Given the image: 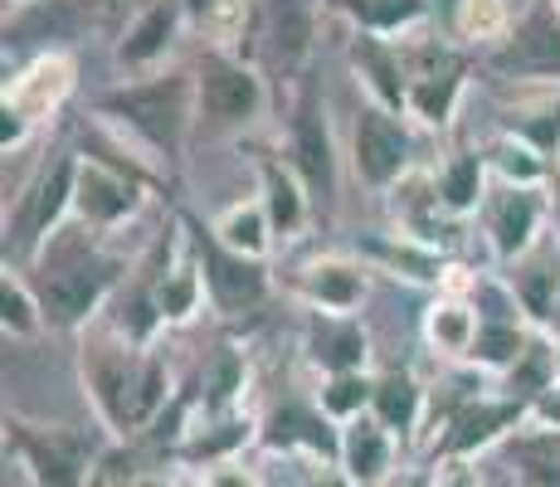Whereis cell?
I'll return each mask as SVG.
<instances>
[{
  "label": "cell",
  "mask_w": 560,
  "mask_h": 487,
  "mask_svg": "<svg viewBox=\"0 0 560 487\" xmlns=\"http://www.w3.org/2000/svg\"><path fill=\"white\" fill-rule=\"evenodd\" d=\"M546 415H551V419H560V399H546Z\"/></svg>",
  "instance_id": "33"
},
{
  "label": "cell",
  "mask_w": 560,
  "mask_h": 487,
  "mask_svg": "<svg viewBox=\"0 0 560 487\" xmlns=\"http://www.w3.org/2000/svg\"><path fill=\"white\" fill-rule=\"evenodd\" d=\"M25 453L35 463L39 483L45 487H79V473H83V439H69V434H25Z\"/></svg>",
  "instance_id": "2"
},
{
  "label": "cell",
  "mask_w": 560,
  "mask_h": 487,
  "mask_svg": "<svg viewBox=\"0 0 560 487\" xmlns=\"http://www.w3.org/2000/svg\"><path fill=\"white\" fill-rule=\"evenodd\" d=\"M312 288H317V298H327V302H351V298H357V278L341 274V268H327V274H322Z\"/></svg>",
  "instance_id": "21"
},
{
  "label": "cell",
  "mask_w": 560,
  "mask_h": 487,
  "mask_svg": "<svg viewBox=\"0 0 560 487\" xmlns=\"http://www.w3.org/2000/svg\"><path fill=\"white\" fill-rule=\"evenodd\" d=\"M63 195H69V166H54V176L45 181V186H39L35 205H30V214H25V234L39 230L45 220H54V210L63 205Z\"/></svg>",
  "instance_id": "13"
},
{
  "label": "cell",
  "mask_w": 560,
  "mask_h": 487,
  "mask_svg": "<svg viewBox=\"0 0 560 487\" xmlns=\"http://www.w3.org/2000/svg\"><path fill=\"white\" fill-rule=\"evenodd\" d=\"M532 200H526V195H512L508 205H502L498 210V244L502 248H516L526 240V230H532Z\"/></svg>",
  "instance_id": "14"
},
{
  "label": "cell",
  "mask_w": 560,
  "mask_h": 487,
  "mask_svg": "<svg viewBox=\"0 0 560 487\" xmlns=\"http://www.w3.org/2000/svg\"><path fill=\"white\" fill-rule=\"evenodd\" d=\"M127 200H132V195L117 190L113 181H103V176H89V186H83V205H89L93 214H122Z\"/></svg>",
  "instance_id": "16"
},
{
  "label": "cell",
  "mask_w": 560,
  "mask_h": 487,
  "mask_svg": "<svg viewBox=\"0 0 560 487\" xmlns=\"http://www.w3.org/2000/svg\"><path fill=\"white\" fill-rule=\"evenodd\" d=\"M375 405H381V419L395 429H405L409 419H415V385L405 381V375H390L381 390H375Z\"/></svg>",
  "instance_id": "12"
},
{
  "label": "cell",
  "mask_w": 560,
  "mask_h": 487,
  "mask_svg": "<svg viewBox=\"0 0 560 487\" xmlns=\"http://www.w3.org/2000/svg\"><path fill=\"white\" fill-rule=\"evenodd\" d=\"M444 195L454 205H468L472 195H478V161H458V166L448 171V181H444Z\"/></svg>",
  "instance_id": "20"
},
{
  "label": "cell",
  "mask_w": 560,
  "mask_h": 487,
  "mask_svg": "<svg viewBox=\"0 0 560 487\" xmlns=\"http://www.w3.org/2000/svg\"><path fill=\"white\" fill-rule=\"evenodd\" d=\"M186 302H190V283H176V288L166 292V312H180Z\"/></svg>",
  "instance_id": "30"
},
{
  "label": "cell",
  "mask_w": 560,
  "mask_h": 487,
  "mask_svg": "<svg viewBox=\"0 0 560 487\" xmlns=\"http://www.w3.org/2000/svg\"><path fill=\"white\" fill-rule=\"evenodd\" d=\"M268 439H273V443H307V449H317L322 459H331V453H337V439L322 429V419L303 415V409H278Z\"/></svg>",
  "instance_id": "7"
},
{
  "label": "cell",
  "mask_w": 560,
  "mask_h": 487,
  "mask_svg": "<svg viewBox=\"0 0 560 487\" xmlns=\"http://www.w3.org/2000/svg\"><path fill=\"white\" fill-rule=\"evenodd\" d=\"M312 487H351V483L337 478V473H322V478H312Z\"/></svg>",
  "instance_id": "32"
},
{
  "label": "cell",
  "mask_w": 560,
  "mask_h": 487,
  "mask_svg": "<svg viewBox=\"0 0 560 487\" xmlns=\"http://www.w3.org/2000/svg\"><path fill=\"white\" fill-rule=\"evenodd\" d=\"M93 292H98V274H93V268H73V274L49 278V308H54V317L73 322L93 302Z\"/></svg>",
  "instance_id": "8"
},
{
  "label": "cell",
  "mask_w": 560,
  "mask_h": 487,
  "mask_svg": "<svg viewBox=\"0 0 560 487\" xmlns=\"http://www.w3.org/2000/svg\"><path fill=\"white\" fill-rule=\"evenodd\" d=\"M512 419H516V409H512V405L472 409V415H463V419H458V429H454V434H448V443H444V449H448V453H468L472 443L492 439V434H498L502 425H512Z\"/></svg>",
  "instance_id": "10"
},
{
  "label": "cell",
  "mask_w": 560,
  "mask_h": 487,
  "mask_svg": "<svg viewBox=\"0 0 560 487\" xmlns=\"http://www.w3.org/2000/svg\"><path fill=\"white\" fill-rule=\"evenodd\" d=\"M205 258H210V283L220 292L224 308H244V302L258 298V268L254 264H234V258H224L220 248H205Z\"/></svg>",
  "instance_id": "6"
},
{
  "label": "cell",
  "mask_w": 560,
  "mask_h": 487,
  "mask_svg": "<svg viewBox=\"0 0 560 487\" xmlns=\"http://www.w3.org/2000/svg\"><path fill=\"white\" fill-rule=\"evenodd\" d=\"M293 214H298V200H293V190H288L283 181L273 176V220H278V224H293Z\"/></svg>",
  "instance_id": "26"
},
{
  "label": "cell",
  "mask_w": 560,
  "mask_h": 487,
  "mask_svg": "<svg viewBox=\"0 0 560 487\" xmlns=\"http://www.w3.org/2000/svg\"><path fill=\"white\" fill-rule=\"evenodd\" d=\"M385 459H390V449H385V434L375 425H357L347 434V463H351V478L361 483H375L385 473Z\"/></svg>",
  "instance_id": "9"
},
{
  "label": "cell",
  "mask_w": 560,
  "mask_h": 487,
  "mask_svg": "<svg viewBox=\"0 0 560 487\" xmlns=\"http://www.w3.org/2000/svg\"><path fill=\"white\" fill-rule=\"evenodd\" d=\"M512 459L522 463L526 478H532V483H541V487H560V439H532V443H516Z\"/></svg>",
  "instance_id": "11"
},
{
  "label": "cell",
  "mask_w": 560,
  "mask_h": 487,
  "mask_svg": "<svg viewBox=\"0 0 560 487\" xmlns=\"http://www.w3.org/2000/svg\"><path fill=\"white\" fill-rule=\"evenodd\" d=\"M254 79L240 69H224V63H210V73H205V107H210L214 117H244L254 107Z\"/></svg>",
  "instance_id": "5"
},
{
  "label": "cell",
  "mask_w": 560,
  "mask_h": 487,
  "mask_svg": "<svg viewBox=\"0 0 560 487\" xmlns=\"http://www.w3.org/2000/svg\"><path fill=\"white\" fill-rule=\"evenodd\" d=\"M502 69H516V73H560V25L551 15H532L516 39L498 54Z\"/></svg>",
  "instance_id": "1"
},
{
  "label": "cell",
  "mask_w": 560,
  "mask_h": 487,
  "mask_svg": "<svg viewBox=\"0 0 560 487\" xmlns=\"http://www.w3.org/2000/svg\"><path fill=\"white\" fill-rule=\"evenodd\" d=\"M298 142H303V171L312 176V186H327V142L317 137V127L303 123L298 127Z\"/></svg>",
  "instance_id": "17"
},
{
  "label": "cell",
  "mask_w": 560,
  "mask_h": 487,
  "mask_svg": "<svg viewBox=\"0 0 560 487\" xmlns=\"http://www.w3.org/2000/svg\"><path fill=\"white\" fill-rule=\"evenodd\" d=\"M516 351V337L512 332H488V337H478V356H488V361H502V356Z\"/></svg>",
  "instance_id": "24"
},
{
  "label": "cell",
  "mask_w": 560,
  "mask_h": 487,
  "mask_svg": "<svg viewBox=\"0 0 560 487\" xmlns=\"http://www.w3.org/2000/svg\"><path fill=\"white\" fill-rule=\"evenodd\" d=\"M546 381V351H532V361L516 371V390H541Z\"/></svg>",
  "instance_id": "25"
},
{
  "label": "cell",
  "mask_w": 560,
  "mask_h": 487,
  "mask_svg": "<svg viewBox=\"0 0 560 487\" xmlns=\"http://www.w3.org/2000/svg\"><path fill=\"white\" fill-rule=\"evenodd\" d=\"M113 107H122L132 123H142L147 132L156 137V142H171V132H176V117H180V89L176 83H161V89L152 93H127V97H117Z\"/></svg>",
  "instance_id": "4"
},
{
  "label": "cell",
  "mask_w": 560,
  "mask_h": 487,
  "mask_svg": "<svg viewBox=\"0 0 560 487\" xmlns=\"http://www.w3.org/2000/svg\"><path fill=\"white\" fill-rule=\"evenodd\" d=\"M5 317L15 322V327H25V302H20L15 288H5Z\"/></svg>",
  "instance_id": "29"
},
{
  "label": "cell",
  "mask_w": 560,
  "mask_h": 487,
  "mask_svg": "<svg viewBox=\"0 0 560 487\" xmlns=\"http://www.w3.org/2000/svg\"><path fill=\"white\" fill-rule=\"evenodd\" d=\"M230 390H234V361H230V356H224V361H220V371H214V399H224V395H230Z\"/></svg>",
  "instance_id": "27"
},
{
  "label": "cell",
  "mask_w": 560,
  "mask_h": 487,
  "mask_svg": "<svg viewBox=\"0 0 560 487\" xmlns=\"http://www.w3.org/2000/svg\"><path fill=\"white\" fill-rule=\"evenodd\" d=\"M254 230H258V220H254V214H244V220H234V240H249V244H254V240H258Z\"/></svg>",
  "instance_id": "31"
},
{
  "label": "cell",
  "mask_w": 560,
  "mask_h": 487,
  "mask_svg": "<svg viewBox=\"0 0 560 487\" xmlns=\"http://www.w3.org/2000/svg\"><path fill=\"white\" fill-rule=\"evenodd\" d=\"M357 151H361V171L371 181H390L405 161V137L395 132L385 117H365L361 123V137H357Z\"/></svg>",
  "instance_id": "3"
},
{
  "label": "cell",
  "mask_w": 560,
  "mask_h": 487,
  "mask_svg": "<svg viewBox=\"0 0 560 487\" xmlns=\"http://www.w3.org/2000/svg\"><path fill=\"white\" fill-rule=\"evenodd\" d=\"M278 49H283V59H293L303 49V20H298V10H288V25H278Z\"/></svg>",
  "instance_id": "23"
},
{
  "label": "cell",
  "mask_w": 560,
  "mask_h": 487,
  "mask_svg": "<svg viewBox=\"0 0 560 487\" xmlns=\"http://www.w3.org/2000/svg\"><path fill=\"white\" fill-rule=\"evenodd\" d=\"M210 487H258L249 473H234V468H224V473H214L210 478Z\"/></svg>",
  "instance_id": "28"
},
{
  "label": "cell",
  "mask_w": 560,
  "mask_h": 487,
  "mask_svg": "<svg viewBox=\"0 0 560 487\" xmlns=\"http://www.w3.org/2000/svg\"><path fill=\"white\" fill-rule=\"evenodd\" d=\"M166 30H171V15H166V10H156V15L147 20L132 39H127V59H147V54H156L161 39H166Z\"/></svg>",
  "instance_id": "18"
},
{
  "label": "cell",
  "mask_w": 560,
  "mask_h": 487,
  "mask_svg": "<svg viewBox=\"0 0 560 487\" xmlns=\"http://www.w3.org/2000/svg\"><path fill=\"white\" fill-rule=\"evenodd\" d=\"M371 25H395V20H409L419 10V0H351Z\"/></svg>",
  "instance_id": "19"
},
{
  "label": "cell",
  "mask_w": 560,
  "mask_h": 487,
  "mask_svg": "<svg viewBox=\"0 0 560 487\" xmlns=\"http://www.w3.org/2000/svg\"><path fill=\"white\" fill-rule=\"evenodd\" d=\"M361 395H365V385H361V381H351V375H341V381L331 385L327 405H331V409H341V415H347V409H357V405H361Z\"/></svg>",
  "instance_id": "22"
},
{
  "label": "cell",
  "mask_w": 560,
  "mask_h": 487,
  "mask_svg": "<svg viewBox=\"0 0 560 487\" xmlns=\"http://www.w3.org/2000/svg\"><path fill=\"white\" fill-rule=\"evenodd\" d=\"M322 361H331V366H351V361H361V337L351 327H322Z\"/></svg>",
  "instance_id": "15"
}]
</instances>
